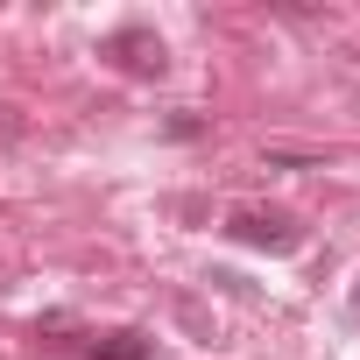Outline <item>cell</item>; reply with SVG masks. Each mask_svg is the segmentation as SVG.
<instances>
[{
  "label": "cell",
  "mask_w": 360,
  "mask_h": 360,
  "mask_svg": "<svg viewBox=\"0 0 360 360\" xmlns=\"http://www.w3.org/2000/svg\"><path fill=\"white\" fill-rule=\"evenodd\" d=\"M99 57H106L113 71H127V78H162V71H169V50H162V36H155V29H141V22L113 29V36L99 43Z\"/></svg>",
  "instance_id": "2"
},
{
  "label": "cell",
  "mask_w": 360,
  "mask_h": 360,
  "mask_svg": "<svg viewBox=\"0 0 360 360\" xmlns=\"http://www.w3.org/2000/svg\"><path fill=\"white\" fill-rule=\"evenodd\" d=\"M353 311H360V290H353Z\"/></svg>",
  "instance_id": "4"
},
{
  "label": "cell",
  "mask_w": 360,
  "mask_h": 360,
  "mask_svg": "<svg viewBox=\"0 0 360 360\" xmlns=\"http://www.w3.org/2000/svg\"><path fill=\"white\" fill-rule=\"evenodd\" d=\"M85 360H155V339H148L141 325H120V332L92 339V346H85Z\"/></svg>",
  "instance_id": "3"
},
{
  "label": "cell",
  "mask_w": 360,
  "mask_h": 360,
  "mask_svg": "<svg viewBox=\"0 0 360 360\" xmlns=\"http://www.w3.org/2000/svg\"><path fill=\"white\" fill-rule=\"evenodd\" d=\"M226 240L262 248V255H297V248H304V226H297L290 212H276V205H233V212H226Z\"/></svg>",
  "instance_id": "1"
}]
</instances>
